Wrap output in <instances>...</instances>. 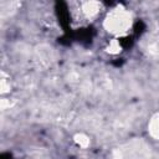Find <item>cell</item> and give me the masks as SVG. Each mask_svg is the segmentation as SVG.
<instances>
[{"label":"cell","mask_w":159,"mask_h":159,"mask_svg":"<svg viewBox=\"0 0 159 159\" xmlns=\"http://www.w3.org/2000/svg\"><path fill=\"white\" fill-rule=\"evenodd\" d=\"M80 9H81V14L86 17V19H94L101 9H102V5L99 2H96V1H86V2H82L80 5Z\"/></svg>","instance_id":"7a4b0ae2"},{"label":"cell","mask_w":159,"mask_h":159,"mask_svg":"<svg viewBox=\"0 0 159 159\" xmlns=\"http://www.w3.org/2000/svg\"><path fill=\"white\" fill-rule=\"evenodd\" d=\"M75 142H76L81 148H86V147L89 144V139H88V137H87L86 134H83V133L77 134V135L75 137Z\"/></svg>","instance_id":"5b68a950"},{"label":"cell","mask_w":159,"mask_h":159,"mask_svg":"<svg viewBox=\"0 0 159 159\" xmlns=\"http://www.w3.org/2000/svg\"><path fill=\"white\" fill-rule=\"evenodd\" d=\"M107 51L109 53H113V55H117L120 52V43L117 39H113L108 42V46H107Z\"/></svg>","instance_id":"277c9868"},{"label":"cell","mask_w":159,"mask_h":159,"mask_svg":"<svg viewBox=\"0 0 159 159\" xmlns=\"http://www.w3.org/2000/svg\"><path fill=\"white\" fill-rule=\"evenodd\" d=\"M106 30L114 35L122 36L128 32L132 27V16L127 9H113L111 10L104 19Z\"/></svg>","instance_id":"6da1fadb"},{"label":"cell","mask_w":159,"mask_h":159,"mask_svg":"<svg viewBox=\"0 0 159 159\" xmlns=\"http://www.w3.org/2000/svg\"><path fill=\"white\" fill-rule=\"evenodd\" d=\"M159 125H158V114L155 113L150 119H149V123H148V132H149V135L157 140L158 139V133H159Z\"/></svg>","instance_id":"3957f363"}]
</instances>
